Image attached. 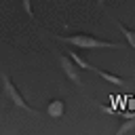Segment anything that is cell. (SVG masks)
<instances>
[{"mask_svg":"<svg viewBox=\"0 0 135 135\" xmlns=\"http://www.w3.org/2000/svg\"><path fill=\"white\" fill-rule=\"evenodd\" d=\"M61 42H68L80 51H91V49H122V44L118 42H108V40H99L95 36L89 34H74V36H55Z\"/></svg>","mask_w":135,"mask_h":135,"instance_id":"6da1fadb","label":"cell"},{"mask_svg":"<svg viewBox=\"0 0 135 135\" xmlns=\"http://www.w3.org/2000/svg\"><path fill=\"white\" fill-rule=\"evenodd\" d=\"M0 80H2V86H4V95L13 101V105H15V108L25 110V112H30V114H40L38 110H34V108H30V105H27V101L21 97V93H19V91H17V86L11 82V78H8V74H6V72H0Z\"/></svg>","mask_w":135,"mask_h":135,"instance_id":"7a4b0ae2","label":"cell"},{"mask_svg":"<svg viewBox=\"0 0 135 135\" xmlns=\"http://www.w3.org/2000/svg\"><path fill=\"white\" fill-rule=\"evenodd\" d=\"M57 59H59V65H61V70H63V74L76 84V86H82V80H80V72H78V65L68 57V55H57Z\"/></svg>","mask_w":135,"mask_h":135,"instance_id":"3957f363","label":"cell"},{"mask_svg":"<svg viewBox=\"0 0 135 135\" xmlns=\"http://www.w3.org/2000/svg\"><path fill=\"white\" fill-rule=\"evenodd\" d=\"M63 112H65V108H63V101L61 99H53L49 103V108H46V114L51 118H63Z\"/></svg>","mask_w":135,"mask_h":135,"instance_id":"277c9868","label":"cell"},{"mask_svg":"<svg viewBox=\"0 0 135 135\" xmlns=\"http://www.w3.org/2000/svg\"><path fill=\"white\" fill-rule=\"evenodd\" d=\"M68 57H70V59H72V61H74V63H76L80 70H86V72H95V70H97V68H93L89 61H84V59H82V57H80L76 51H68Z\"/></svg>","mask_w":135,"mask_h":135,"instance_id":"5b68a950","label":"cell"},{"mask_svg":"<svg viewBox=\"0 0 135 135\" xmlns=\"http://www.w3.org/2000/svg\"><path fill=\"white\" fill-rule=\"evenodd\" d=\"M114 23H116V27H118V30L122 32V36H124L127 44H129V46H131V49L135 51V32H133V30H129V27H127L124 23H120V21H116V19H114Z\"/></svg>","mask_w":135,"mask_h":135,"instance_id":"8992f818","label":"cell"},{"mask_svg":"<svg viewBox=\"0 0 135 135\" xmlns=\"http://www.w3.org/2000/svg\"><path fill=\"white\" fill-rule=\"evenodd\" d=\"M122 116H124V122L118 127V135H122V133H129V131H133V129H135V114H131V112H124Z\"/></svg>","mask_w":135,"mask_h":135,"instance_id":"52a82bcc","label":"cell"},{"mask_svg":"<svg viewBox=\"0 0 135 135\" xmlns=\"http://www.w3.org/2000/svg\"><path fill=\"white\" fill-rule=\"evenodd\" d=\"M95 74H99L103 80H108L112 84H124V78H120V76H114V74H108V72H101V70H95Z\"/></svg>","mask_w":135,"mask_h":135,"instance_id":"ba28073f","label":"cell"},{"mask_svg":"<svg viewBox=\"0 0 135 135\" xmlns=\"http://www.w3.org/2000/svg\"><path fill=\"white\" fill-rule=\"evenodd\" d=\"M21 6H23V11L27 13V17H32V19H34V8H32V0H21Z\"/></svg>","mask_w":135,"mask_h":135,"instance_id":"9c48e42d","label":"cell"},{"mask_svg":"<svg viewBox=\"0 0 135 135\" xmlns=\"http://www.w3.org/2000/svg\"><path fill=\"white\" fill-rule=\"evenodd\" d=\"M95 2H97V6H99V8H101V6L105 4V0H95Z\"/></svg>","mask_w":135,"mask_h":135,"instance_id":"30bf717a","label":"cell"}]
</instances>
